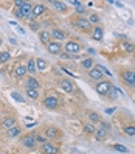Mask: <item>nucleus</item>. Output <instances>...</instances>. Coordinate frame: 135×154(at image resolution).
I'll use <instances>...</instances> for the list:
<instances>
[{
    "label": "nucleus",
    "instance_id": "9",
    "mask_svg": "<svg viewBox=\"0 0 135 154\" xmlns=\"http://www.w3.org/2000/svg\"><path fill=\"white\" fill-rule=\"evenodd\" d=\"M50 36H51V38L55 39L56 42L67 39V33H65L64 30H61V28H53V30L50 31Z\"/></svg>",
    "mask_w": 135,
    "mask_h": 154
},
{
    "label": "nucleus",
    "instance_id": "31",
    "mask_svg": "<svg viewBox=\"0 0 135 154\" xmlns=\"http://www.w3.org/2000/svg\"><path fill=\"white\" fill-rule=\"evenodd\" d=\"M95 131H96V128L92 125V123H88V125H86L84 126V132L87 134V135H90V134H95Z\"/></svg>",
    "mask_w": 135,
    "mask_h": 154
},
{
    "label": "nucleus",
    "instance_id": "4",
    "mask_svg": "<svg viewBox=\"0 0 135 154\" xmlns=\"http://www.w3.org/2000/svg\"><path fill=\"white\" fill-rule=\"evenodd\" d=\"M112 87H113V86H112L110 81H100V83H98V86H96V92L100 94V95H103V97H106V95L110 94Z\"/></svg>",
    "mask_w": 135,
    "mask_h": 154
},
{
    "label": "nucleus",
    "instance_id": "5",
    "mask_svg": "<svg viewBox=\"0 0 135 154\" xmlns=\"http://www.w3.org/2000/svg\"><path fill=\"white\" fill-rule=\"evenodd\" d=\"M31 10H33V3H30V2H23L17 8V11L22 14L23 19H31Z\"/></svg>",
    "mask_w": 135,
    "mask_h": 154
},
{
    "label": "nucleus",
    "instance_id": "2",
    "mask_svg": "<svg viewBox=\"0 0 135 154\" xmlns=\"http://www.w3.org/2000/svg\"><path fill=\"white\" fill-rule=\"evenodd\" d=\"M44 134H45V139H50V140H56V139L62 137V131L59 128H56V126H47Z\"/></svg>",
    "mask_w": 135,
    "mask_h": 154
},
{
    "label": "nucleus",
    "instance_id": "7",
    "mask_svg": "<svg viewBox=\"0 0 135 154\" xmlns=\"http://www.w3.org/2000/svg\"><path fill=\"white\" fill-rule=\"evenodd\" d=\"M42 152L44 154H59V146H56L55 143H50V142H45L42 143Z\"/></svg>",
    "mask_w": 135,
    "mask_h": 154
},
{
    "label": "nucleus",
    "instance_id": "39",
    "mask_svg": "<svg viewBox=\"0 0 135 154\" xmlns=\"http://www.w3.org/2000/svg\"><path fill=\"white\" fill-rule=\"evenodd\" d=\"M70 3H71V5H75V6H79V5H81V2H78V0H71Z\"/></svg>",
    "mask_w": 135,
    "mask_h": 154
},
{
    "label": "nucleus",
    "instance_id": "41",
    "mask_svg": "<svg viewBox=\"0 0 135 154\" xmlns=\"http://www.w3.org/2000/svg\"><path fill=\"white\" fill-rule=\"evenodd\" d=\"M10 44H13V45H16V44H17V41H16L14 38H10Z\"/></svg>",
    "mask_w": 135,
    "mask_h": 154
},
{
    "label": "nucleus",
    "instance_id": "37",
    "mask_svg": "<svg viewBox=\"0 0 135 154\" xmlns=\"http://www.w3.org/2000/svg\"><path fill=\"white\" fill-rule=\"evenodd\" d=\"M16 28H17V33H19V34H25V30L22 28V26H20V25H17V26H16Z\"/></svg>",
    "mask_w": 135,
    "mask_h": 154
},
{
    "label": "nucleus",
    "instance_id": "38",
    "mask_svg": "<svg viewBox=\"0 0 135 154\" xmlns=\"http://www.w3.org/2000/svg\"><path fill=\"white\" fill-rule=\"evenodd\" d=\"M61 58H62V59H68V58H71V56H70V55H67V53L64 51V53H61Z\"/></svg>",
    "mask_w": 135,
    "mask_h": 154
},
{
    "label": "nucleus",
    "instance_id": "45",
    "mask_svg": "<svg viewBox=\"0 0 135 154\" xmlns=\"http://www.w3.org/2000/svg\"><path fill=\"white\" fill-rule=\"evenodd\" d=\"M0 154H5V152H0Z\"/></svg>",
    "mask_w": 135,
    "mask_h": 154
},
{
    "label": "nucleus",
    "instance_id": "44",
    "mask_svg": "<svg viewBox=\"0 0 135 154\" xmlns=\"http://www.w3.org/2000/svg\"><path fill=\"white\" fill-rule=\"evenodd\" d=\"M2 44H3V42H2V38H0V45H2Z\"/></svg>",
    "mask_w": 135,
    "mask_h": 154
},
{
    "label": "nucleus",
    "instance_id": "24",
    "mask_svg": "<svg viewBox=\"0 0 135 154\" xmlns=\"http://www.w3.org/2000/svg\"><path fill=\"white\" fill-rule=\"evenodd\" d=\"M39 38L42 44H48L50 42V31H40L39 33Z\"/></svg>",
    "mask_w": 135,
    "mask_h": 154
},
{
    "label": "nucleus",
    "instance_id": "20",
    "mask_svg": "<svg viewBox=\"0 0 135 154\" xmlns=\"http://www.w3.org/2000/svg\"><path fill=\"white\" fill-rule=\"evenodd\" d=\"M25 94L31 100H38L39 98V90L38 89H25Z\"/></svg>",
    "mask_w": 135,
    "mask_h": 154
},
{
    "label": "nucleus",
    "instance_id": "36",
    "mask_svg": "<svg viewBox=\"0 0 135 154\" xmlns=\"http://www.w3.org/2000/svg\"><path fill=\"white\" fill-rule=\"evenodd\" d=\"M36 142H39V143H45V142H47V139L42 137V135H36Z\"/></svg>",
    "mask_w": 135,
    "mask_h": 154
},
{
    "label": "nucleus",
    "instance_id": "3",
    "mask_svg": "<svg viewBox=\"0 0 135 154\" xmlns=\"http://www.w3.org/2000/svg\"><path fill=\"white\" fill-rule=\"evenodd\" d=\"M64 48H65L67 55L75 56V55H78V53L81 51V45H79L78 42H75V41H67V42L64 44Z\"/></svg>",
    "mask_w": 135,
    "mask_h": 154
},
{
    "label": "nucleus",
    "instance_id": "46",
    "mask_svg": "<svg viewBox=\"0 0 135 154\" xmlns=\"http://www.w3.org/2000/svg\"><path fill=\"white\" fill-rule=\"evenodd\" d=\"M134 75H135V72H134Z\"/></svg>",
    "mask_w": 135,
    "mask_h": 154
},
{
    "label": "nucleus",
    "instance_id": "21",
    "mask_svg": "<svg viewBox=\"0 0 135 154\" xmlns=\"http://www.w3.org/2000/svg\"><path fill=\"white\" fill-rule=\"evenodd\" d=\"M81 67H82V69H93V59L92 58H86V59H82V62H81Z\"/></svg>",
    "mask_w": 135,
    "mask_h": 154
},
{
    "label": "nucleus",
    "instance_id": "29",
    "mask_svg": "<svg viewBox=\"0 0 135 154\" xmlns=\"http://www.w3.org/2000/svg\"><path fill=\"white\" fill-rule=\"evenodd\" d=\"M11 55H10V51H2L0 53V64H5L6 61H10Z\"/></svg>",
    "mask_w": 135,
    "mask_h": 154
},
{
    "label": "nucleus",
    "instance_id": "27",
    "mask_svg": "<svg viewBox=\"0 0 135 154\" xmlns=\"http://www.w3.org/2000/svg\"><path fill=\"white\" fill-rule=\"evenodd\" d=\"M88 119H90L92 123H101V117L96 112H88Z\"/></svg>",
    "mask_w": 135,
    "mask_h": 154
},
{
    "label": "nucleus",
    "instance_id": "16",
    "mask_svg": "<svg viewBox=\"0 0 135 154\" xmlns=\"http://www.w3.org/2000/svg\"><path fill=\"white\" fill-rule=\"evenodd\" d=\"M59 87L64 90V92H67V94L73 92V84H71L70 79H61V81H59Z\"/></svg>",
    "mask_w": 135,
    "mask_h": 154
},
{
    "label": "nucleus",
    "instance_id": "11",
    "mask_svg": "<svg viewBox=\"0 0 135 154\" xmlns=\"http://www.w3.org/2000/svg\"><path fill=\"white\" fill-rule=\"evenodd\" d=\"M123 79H124V83L128 84L129 87H135V75H134V72H130V70L124 72V73H123Z\"/></svg>",
    "mask_w": 135,
    "mask_h": 154
},
{
    "label": "nucleus",
    "instance_id": "30",
    "mask_svg": "<svg viewBox=\"0 0 135 154\" xmlns=\"http://www.w3.org/2000/svg\"><path fill=\"white\" fill-rule=\"evenodd\" d=\"M124 134L129 135V137H134L135 135V126H124Z\"/></svg>",
    "mask_w": 135,
    "mask_h": 154
},
{
    "label": "nucleus",
    "instance_id": "10",
    "mask_svg": "<svg viewBox=\"0 0 135 154\" xmlns=\"http://www.w3.org/2000/svg\"><path fill=\"white\" fill-rule=\"evenodd\" d=\"M44 106L47 107V109H50V111H53V109H56V107L59 106V100L56 98V97H47L44 100Z\"/></svg>",
    "mask_w": 135,
    "mask_h": 154
},
{
    "label": "nucleus",
    "instance_id": "15",
    "mask_svg": "<svg viewBox=\"0 0 135 154\" xmlns=\"http://www.w3.org/2000/svg\"><path fill=\"white\" fill-rule=\"evenodd\" d=\"M25 87H26V89H38V90H39L40 84H39V81L36 79L34 76H28V78L25 79Z\"/></svg>",
    "mask_w": 135,
    "mask_h": 154
},
{
    "label": "nucleus",
    "instance_id": "19",
    "mask_svg": "<svg viewBox=\"0 0 135 154\" xmlns=\"http://www.w3.org/2000/svg\"><path fill=\"white\" fill-rule=\"evenodd\" d=\"M103 36H104V30L101 28V26H95V28L92 30V38L95 41H101Z\"/></svg>",
    "mask_w": 135,
    "mask_h": 154
},
{
    "label": "nucleus",
    "instance_id": "35",
    "mask_svg": "<svg viewBox=\"0 0 135 154\" xmlns=\"http://www.w3.org/2000/svg\"><path fill=\"white\" fill-rule=\"evenodd\" d=\"M86 11H87V8H86V6H82V5L76 6V13H78V14H84Z\"/></svg>",
    "mask_w": 135,
    "mask_h": 154
},
{
    "label": "nucleus",
    "instance_id": "14",
    "mask_svg": "<svg viewBox=\"0 0 135 154\" xmlns=\"http://www.w3.org/2000/svg\"><path fill=\"white\" fill-rule=\"evenodd\" d=\"M16 122H17V120L14 119V117H5L3 122H2V129L8 131V129L14 128V126H16Z\"/></svg>",
    "mask_w": 135,
    "mask_h": 154
},
{
    "label": "nucleus",
    "instance_id": "6",
    "mask_svg": "<svg viewBox=\"0 0 135 154\" xmlns=\"http://www.w3.org/2000/svg\"><path fill=\"white\" fill-rule=\"evenodd\" d=\"M20 143L23 145L25 148H28V149H33L36 145H38V142H36V135L33 134H28V135H25V137H22Z\"/></svg>",
    "mask_w": 135,
    "mask_h": 154
},
{
    "label": "nucleus",
    "instance_id": "26",
    "mask_svg": "<svg viewBox=\"0 0 135 154\" xmlns=\"http://www.w3.org/2000/svg\"><path fill=\"white\" fill-rule=\"evenodd\" d=\"M26 69H28V72H30L31 75H34L36 72H38V69H36V61L34 59H30L28 64H26Z\"/></svg>",
    "mask_w": 135,
    "mask_h": 154
},
{
    "label": "nucleus",
    "instance_id": "34",
    "mask_svg": "<svg viewBox=\"0 0 135 154\" xmlns=\"http://www.w3.org/2000/svg\"><path fill=\"white\" fill-rule=\"evenodd\" d=\"M124 50L128 53H134L135 51V45L132 42H124Z\"/></svg>",
    "mask_w": 135,
    "mask_h": 154
},
{
    "label": "nucleus",
    "instance_id": "12",
    "mask_svg": "<svg viewBox=\"0 0 135 154\" xmlns=\"http://www.w3.org/2000/svg\"><path fill=\"white\" fill-rule=\"evenodd\" d=\"M47 50L51 53V55H59L61 53V44L56 42V41H50L47 44Z\"/></svg>",
    "mask_w": 135,
    "mask_h": 154
},
{
    "label": "nucleus",
    "instance_id": "8",
    "mask_svg": "<svg viewBox=\"0 0 135 154\" xmlns=\"http://www.w3.org/2000/svg\"><path fill=\"white\" fill-rule=\"evenodd\" d=\"M44 13H45V5H44V3H36V5H33V10H31V19H30V20L38 19V17L42 16Z\"/></svg>",
    "mask_w": 135,
    "mask_h": 154
},
{
    "label": "nucleus",
    "instance_id": "1",
    "mask_svg": "<svg viewBox=\"0 0 135 154\" xmlns=\"http://www.w3.org/2000/svg\"><path fill=\"white\" fill-rule=\"evenodd\" d=\"M76 28H79V30H82V31H90L92 30V25H90V22H88V19L87 17H84V16H79V17H76V19L71 22Z\"/></svg>",
    "mask_w": 135,
    "mask_h": 154
},
{
    "label": "nucleus",
    "instance_id": "28",
    "mask_svg": "<svg viewBox=\"0 0 135 154\" xmlns=\"http://www.w3.org/2000/svg\"><path fill=\"white\" fill-rule=\"evenodd\" d=\"M87 19H88V22H90V25H98V23H100V16H98V14H90L88 17H87Z\"/></svg>",
    "mask_w": 135,
    "mask_h": 154
},
{
    "label": "nucleus",
    "instance_id": "40",
    "mask_svg": "<svg viewBox=\"0 0 135 154\" xmlns=\"http://www.w3.org/2000/svg\"><path fill=\"white\" fill-rule=\"evenodd\" d=\"M22 3H23V2H22V0H16V2H14V5H16L17 8H19V6H20Z\"/></svg>",
    "mask_w": 135,
    "mask_h": 154
},
{
    "label": "nucleus",
    "instance_id": "18",
    "mask_svg": "<svg viewBox=\"0 0 135 154\" xmlns=\"http://www.w3.org/2000/svg\"><path fill=\"white\" fill-rule=\"evenodd\" d=\"M20 134H22V129H20L17 125L14 126V128H11V129H8V131H6V135H8L10 139H16V137H19Z\"/></svg>",
    "mask_w": 135,
    "mask_h": 154
},
{
    "label": "nucleus",
    "instance_id": "42",
    "mask_svg": "<svg viewBox=\"0 0 135 154\" xmlns=\"http://www.w3.org/2000/svg\"><path fill=\"white\" fill-rule=\"evenodd\" d=\"M31 28H33V30H38V28H39V25H36V23H31Z\"/></svg>",
    "mask_w": 135,
    "mask_h": 154
},
{
    "label": "nucleus",
    "instance_id": "17",
    "mask_svg": "<svg viewBox=\"0 0 135 154\" xmlns=\"http://www.w3.org/2000/svg\"><path fill=\"white\" fill-rule=\"evenodd\" d=\"M26 73H28V69H26V66H23V64L17 66V67L14 69V76H16V78H23Z\"/></svg>",
    "mask_w": 135,
    "mask_h": 154
},
{
    "label": "nucleus",
    "instance_id": "32",
    "mask_svg": "<svg viewBox=\"0 0 135 154\" xmlns=\"http://www.w3.org/2000/svg\"><path fill=\"white\" fill-rule=\"evenodd\" d=\"M110 148L115 149V151H118V152H129V149L126 148V146H123V145H112Z\"/></svg>",
    "mask_w": 135,
    "mask_h": 154
},
{
    "label": "nucleus",
    "instance_id": "22",
    "mask_svg": "<svg viewBox=\"0 0 135 154\" xmlns=\"http://www.w3.org/2000/svg\"><path fill=\"white\" fill-rule=\"evenodd\" d=\"M47 61H45V59H42V58H38V59H36V69H38V70H45V69H47Z\"/></svg>",
    "mask_w": 135,
    "mask_h": 154
},
{
    "label": "nucleus",
    "instance_id": "43",
    "mask_svg": "<svg viewBox=\"0 0 135 154\" xmlns=\"http://www.w3.org/2000/svg\"><path fill=\"white\" fill-rule=\"evenodd\" d=\"M10 25H11V26H17V22H13V20H11V22H10Z\"/></svg>",
    "mask_w": 135,
    "mask_h": 154
},
{
    "label": "nucleus",
    "instance_id": "23",
    "mask_svg": "<svg viewBox=\"0 0 135 154\" xmlns=\"http://www.w3.org/2000/svg\"><path fill=\"white\" fill-rule=\"evenodd\" d=\"M106 135H107V131L103 129V128H100V129H96V131H95V137H96V140H104V139H106Z\"/></svg>",
    "mask_w": 135,
    "mask_h": 154
},
{
    "label": "nucleus",
    "instance_id": "13",
    "mask_svg": "<svg viewBox=\"0 0 135 154\" xmlns=\"http://www.w3.org/2000/svg\"><path fill=\"white\" fill-rule=\"evenodd\" d=\"M88 76L92 78V79H95V81H101L103 79V72H101V69L100 67H93V69H90L88 70Z\"/></svg>",
    "mask_w": 135,
    "mask_h": 154
},
{
    "label": "nucleus",
    "instance_id": "25",
    "mask_svg": "<svg viewBox=\"0 0 135 154\" xmlns=\"http://www.w3.org/2000/svg\"><path fill=\"white\" fill-rule=\"evenodd\" d=\"M50 3L55 6V10H58V11H65L67 10V6H65L64 2H55V0H53V2H50Z\"/></svg>",
    "mask_w": 135,
    "mask_h": 154
},
{
    "label": "nucleus",
    "instance_id": "33",
    "mask_svg": "<svg viewBox=\"0 0 135 154\" xmlns=\"http://www.w3.org/2000/svg\"><path fill=\"white\" fill-rule=\"evenodd\" d=\"M11 98H13V100H16L17 103H23V101H25V98H23L19 92H13V94H11Z\"/></svg>",
    "mask_w": 135,
    "mask_h": 154
}]
</instances>
